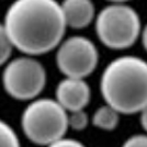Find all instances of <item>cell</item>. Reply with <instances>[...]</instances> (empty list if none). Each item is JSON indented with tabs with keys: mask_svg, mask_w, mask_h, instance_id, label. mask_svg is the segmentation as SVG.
Segmentation results:
<instances>
[{
	"mask_svg": "<svg viewBox=\"0 0 147 147\" xmlns=\"http://www.w3.org/2000/svg\"><path fill=\"white\" fill-rule=\"evenodd\" d=\"M3 25L13 47L28 55L55 49L67 26L56 0H16L8 8Z\"/></svg>",
	"mask_w": 147,
	"mask_h": 147,
	"instance_id": "1",
	"label": "cell"
},
{
	"mask_svg": "<svg viewBox=\"0 0 147 147\" xmlns=\"http://www.w3.org/2000/svg\"><path fill=\"white\" fill-rule=\"evenodd\" d=\"M100 88L108 105L119 113L141 112L147 105V61L122 56L104 69Z\"/></svg>",
	"mask_w": 147,
	"mask_h": 147,
	"instance_id": "2",
	"label": "cell"
},
{
	"mask_svg": "<svg viewBox=\"0 0 147 147\" xmlns=\"http://www.w3.org/2000/svg\"><path fill=\"white\" fill-rule=\"evenodd\" d=\"M21 125L32 143L47 146L67 132V111L56 100L36 99L23 111Z\"/></svg>",
	"mask_w": 147,
	"mask_h": 147,
	"instance_id": "3",
	"label": "cell"
},
{
	"mask_svg": "<svg viewBox=\"0 0 147 147\" xmlns=\"http://www.w3.org/2000/svg\"><path fill=\"white\" fill-rule=\"evenodd\" d=\"M99 40L112 49L132 46L141 32V21L133 8L114 2L99 13L96 21Z\"/></svg>",
	"mask_w": 147,
	"mask_h": 147,
	"instance_id": "4",
	"label": "cell"
},
{
	"mask_svg": "<svg viewBox=\"0 0 147 147\" xmlns=\"http://www.w3.org/2000/svg\"><path fill=\"white\" fill-rule=\"evenodd\" d=\"M6 92L17 100H32L42 92L46 71L42 64L31 57H19L6 66L2 74Z\"/></svg>",
	"mask_w": 147,
	"mask_h": 147,
	"instance_id": "5",
	"label": "cell"
},
{
	"mask_svg": "<svg viewBox=\"0 0 147 147\" xmlns=\"http://www.w3.org/2000/svg\"><path fill=\"white\" fill-rule=\"evenodd\" d=\"M56 63L66 77L84 79L97 67L98 51L87 37L71 36L59 45Z\"/></svg>",
	"mask_w": 147,
	"mask_h": 147,
	"instance_id": "6",
	"label": "cell"
},
{
	"mask_svg": "<svg viewBox=\"0 0 147 147\" xmlns=\"http://www.w3.org/2000/svg\"><path fill=\"white\" fill-rule=\"evenodd\" d=\"M90 100V88L81 78L67 77L56 88V101L66 111L82 110Z\"/></svg>",
	"mask_w": 147,
	"mask_h": 147,
	"instance_id": "7",
	"label": "cell"
},
{
	"mask_svg": "<svg viewBox=\"0 0 147 147\" xmlns=\"http://www.w3.org/2000/svg\"><path fill=\"white\" fill-rule=\"evenodd\" d=\"M61 6L67 26L84 29L93 20L94 6L91 0H64Z\"/></svg>",
	"mask_w": 147,
	"mask_h": 147,
	"instance_id": "8",
	"label": "cell"
},
{
	"mask_svg": "<svg viewBox=\"0 0 147 147\" xmlns=\"http://www.w3.org/2000/svg\"><path fill=\"white\" fill-rule=\"evenodd\" d=\"M92 123L96 127L104 131H112L119 124V112L110 105H103L94 112Z\"/></svg>",
	"mask_w": 147,
	"mask_h": 147,
	"instance_id": "9",
	"label": "cell"
},
{
	"mask_svg": "<svg viewBox=\"0 0 147 147\" xmlns=\"http://www.w3.org/2000/svg\"><path fill=\"white\" fill-rule=\"evenodd\" d=\"M0 147H21L16 132L2 120H0Z\"/></svg>",
	"mask_w": 147,
	"mask_h": 147,
	"instance_id": "10",
	"label": "cell"
},
{
	"mask_svg": "<svg viewBox=\"0 0 147 147\" xmlns=\"http://www.w3.org/2000/svg\"><path fill=\"white\" fill-rule=\"evenodd\" d=\"M67 122L68 127H71L76 131H81L88 126L89 117H88V114L84 111V109L71 111L69 115L67 114Z\"/></svg>",
	"mask_w": 147,
	"mask_h": 147,
	"instance_id": "11",
	"label": "cell"
},
{
	"mask_svg": "<svg viewBox=\"0 0 147 147\" xmlns=\"http://www.w3.org/2000/svg\"><path fill=\"white\" fill-rule=\"evenodd\" d=\"M12 44L7 34L5 25L0 23V66L3 65L11 55Z\"/></svg>",
	"mask_w": 147,
	"mask_h": 147,
	"instance_id": "12",
	"label": "cell"
},
{
	"mask_svg": "<svg viewBox=\"0 0 147 147\" xmlns=\"http://www.w3.org/2000/svg\"><path fill=\"white\" fill-rule=\"evenodd\" d=\"M122 147H147V135H134L126 140Z\"/></svg>",
	"mask_w": 147,
	"mask_h": 147,
	"instance_id": "13",
	"label": "cell"
},
{
	"mask_svg": "<svg viewBox=\"0 0 147 147\" xmlns=\"http://www.w3.org/2000/svg\"><path fill=\"white\" fill-rule=\"evenodd\" d=\"M47 147H85V145L76 140H70V138H64L61 137L57 141L51 143Z\"/></svg>",
	"mask_w": 147,
	"mask_h": 147,
	"instance_id": "14",
	"label": "cell"
},
{
	"mask_svg": "<svg viewBox=\"0 0 147 147\" xmlns=\"http://www.w3.org/2000/svg\"><path fill=\"white\" fill-rule=\"evenodd\" d=\"M141 123L142 126L147 132V105L141 111Z\"/></svg>",
	"mask_w": 147,
	"mask_h": 147,
	"instance_id": "15",
	"label": "cell"
},
{
	"mask_svg": "<svg viewBox=\"0 0 147 147\" xmlns=\"http://www.w3.org/2000/svg\"><path fill=\"white\" fill-rule=\"evenodd\" d=\"M143 45H144V47L145 49L147 51V25L145 26V29L143 31Z\"/></svg>",
	"mask_w": 147,
	"mask_h": 147,
	"instance_id": "16",
	"label": "cell"
},
{
	"mask_svg": "<svg viewBox=\"0 0 147 147\" xmlns=\"http://www.w3.org/2000/svg\"><path fill=\"white\" fill-rule=\"evenodd\" d=\"M112 2H124V1H127V0H110Z\"/></svg>",
	"mask_w": 147,
	"mask_h": 147,
	"instance_id": "17",
	"label": "cell"
}]
</instances>
